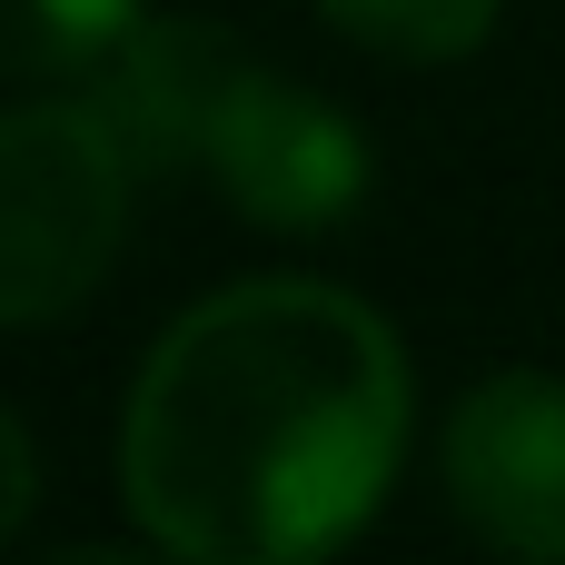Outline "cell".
I'll list each match as a JSON object with an SVG mask.
<instances>
[{
  "label": "cell",
  "mask_w": 565,
  "mask_h": 565,
  "mask_svg": "<svg viewBox=\"0 0 565 565\" xmlns=\"http://www.w3.org/2000/svg\"><path fill=\"white\" fill-rule=\"evenodd\" d=\"M30 516H40V447H30V427L0 407V556L20 546Z\"/></svg>",
  "instance_id": "ba28073f"
},
{
  "label": "cell",
  "mask_w": 565,
  "mask_h": 565,
  "mask_svg": "<svg viewBox=\"0 0 565 565\" xmlns=\"http://www.w3.org/2000/svg\"><path fill=\"white\" fill-rule=\"evenodd\" d=\"M20 565H169V556H139V546H50V556H20Z\"/></svg>",
  "instance_id": "9c48e42d"
},
{
  "label": "cell",
  "mask_w": 565,
  "mask_h": 565,
  "mask_svg": "<svg viewBox=\"0 0 565 565\" xmlns=\"http://www.w3.org/2000/svg\"><path fill=\"white\" fill-rule=\"evenodd\" d=\"M437 497L497 565H565V377L487 367L437 427Z\"/></svg>",
  "instance_id": "277c9868"
},
{
  "label": "cell",
  "mask_w": 565,
  "mask_h": 565,
  "mask_svg": "<svg viewBox=\"0 0 565 565\" xmlns=\"http://www.w3.org/2000/svg\"><path fill=\"white\" fill-rule=\"evenodd\" d=\"M417 367L377 298L268 268L189 298L119 397V507L169 565H328L397 497Z\"/></svg>",
  "instance_id": "6da1fadb"
},
{
  "label": "cell",
  "mask_w": 565,
  "mask_h": 565,
  "mask_svg": "<svg viewBox=\"0 0 565 565\" xmlns=\"http://www.w3.org/2000/svg\"><path fill=\"white\" fill-rule=\"evenodd\" d=\"M199 179H209L248 228H268V238H318V228H348V218L367 209L377 149H367V129H358L328 89H308V79L248 60L238 89H228V109H218V129H209Z\"/></svg>",
  "instance_id": "3957f363"
},
{
  "label": "cell",
  "mask_w": 565,
  "mask_h": 565,
  "mask_svg": "<svg viewBox=\"0 0 565 565\" xmlns=\"http://www.w3.org/2000/svg\"><path fill=\"white\" fill-rule=\"evenodd\" d=\"M149 0H0V79H89Z\"/></svg>",
  "instance_id": "52a82bcc"
},
{
  "label": "cell",
  "mask_w": 565,
  "mask_h": 565,
  "mask_svg": "<svg viewBox=\"0 0 565 565\" xmlns=\"http://www.w3.org/2000/svg\"><path fill=\"white\" fill-rule=\"evenodd\" d=\"M139 189L149 179L89 89H30L0 109V338L60 328L109 288Z\"/></svg>",
  "instance_id": "7a4b0ae2"
},
{
  "label": "cell",
  "mask_w": 565,
  "mask_h": 565,
  "mask_svg": "<svg viewBox=\"0 0 565 565\" xmlns=\"http://www.w3.org/2000/svg\"><path fill=\"white\" fill-rule=\"evenodd\" d=\"M318 20L387 70H457L497 40L507 0H318Z\"/></svg>",
  "instance_id": "8992f818"
},
{
  "label": "cell",
  "mask_w": 565,
  "mask_h": 565,
  "mask_svg": "<svg viewBox=\"0 0 565 565\" xmlns=\"http://www.w3.org/2000/svg\"><path fill=\"white\" fill-rule=\"evenodd\" d=\"M258 50L228 30V20H199V10H139L129 40L89 70V99L99 119L119 129V149L139 159V179H199L209 159V129L238 89Z\"/></svg>",
  "instance_id": "5b68a950"
}]
</instances>
